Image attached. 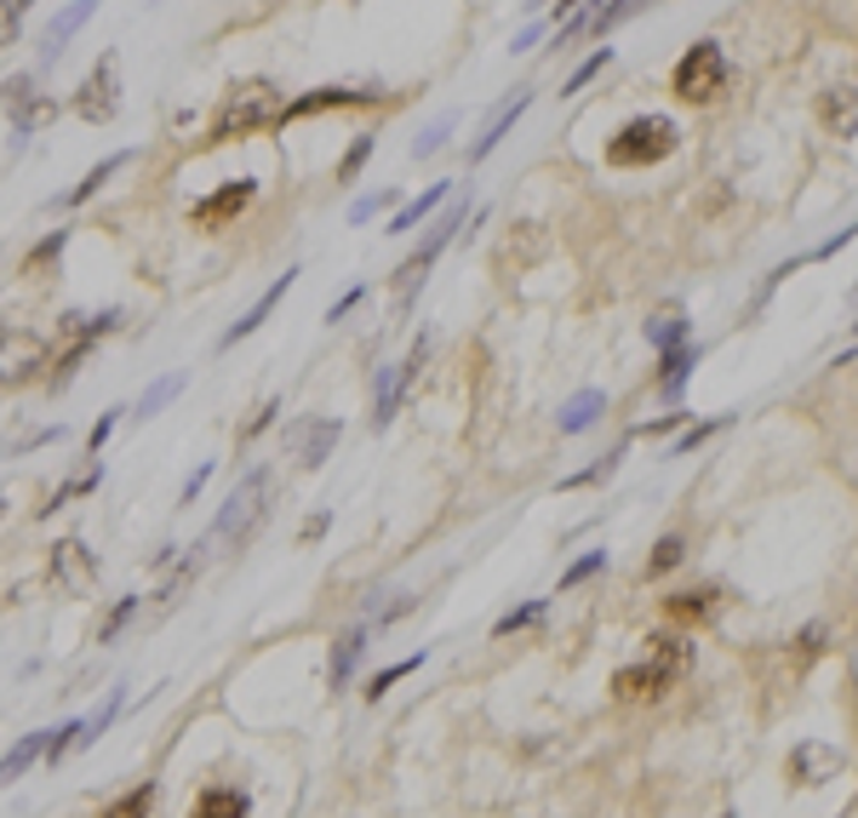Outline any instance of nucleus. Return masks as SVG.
<instances>
[{
  "label": "nucleus",
  "instance_id": "nucleus-1",
  "mask_svg": "<svg viewBox=\"0 0 858 818\" xmlns=\"http://www.w3.org/2000/svg\"><path fill=\"white\" fill-rule=\"evenodd\" d=\"M676 149H681V127L670 114H636V121H623L607 138V167L636 172V167H652V161H670Z\"/></svg>",
  "mask_w": 858,
  "mask_h": 818
},
{
  "label": "nucleus",
  "instance_id": "nucleus-2",
  "mask_svg": "<svg viewBox=\"0 0 858 818\" xmlns=\"http://www.w3.org/2000/svg\"><path fill=\"white\" fill-rule=\"evenodd\" d=\"M281 103H287V98L276 92V81H241V87H229L218 121H212V143L247 138V132H258V127H276V121H281Z\"/></svg>",
  "mask_w": 858,
  "mask_h": 818
},
{
  "label": "nucleus",
  "instance_id": "nucleus-3",
  "mask_svg": "<svg viewBox=\"0 0 858 818\" xmlns=\"http://www.w3.org/2000/svg\"><path fill=\"white\" fill-rule=\"evenodd\" d=\"M721 87H727V52L716 41L687 47L681 63L670 69V92L681 103H710V98H721Z\"/></svg>",
  "mask_w": 858,
  "mask_h": 818
},
{
  "label": "nucleus",
  "instance_id": "nucleus-4",
  "mask_svg": "<svg viewBox=\"0 0 858 818\" xmlns=\"http://www.w3.org/2000/svg\"><path fill=\"white\" fill-rule=\"evenodd\" d=\"M269 516V476L263 470H252L236 492H229V503L218 510V521H212V538L218 543H241V538H252V527Z\"/></svg>",
  "mask_w": 858,
  "mask_h": 818
},
{
  "label": "nucleus",
  "instance_id": "nucleus-5",
  "mask_svg": "<svg viewBox=\"0 0 858 818\" xmlns=\"http://www.w3.org/2000/svg\"><path fill=\"white\" fill-rule=\"evenodd\" d=\"M463 218H470V207H463V201H452V207H447V218H441L436 229H429V241H423V247H418V252H412V258L396 269V298H401V303H412V292L423 287V276H429V269H436V258L452 247V236L463 229Z\"/></svg>",
  "mask_w": 858,
  "mask_h": 818
},
{
  "label": "nucleus",
  "instance_id": "nucleus-6",
  "mask_svg": "<svg viewBox=\"0 0 858 818\" xmlns=\"http://www.w3.org/2000/svg\"><path fill=\"white\" fill-rule=\"evenodd\" d=\"M74 114L92 121V127H109L114 114H121V58L114 52H103L92 63V74L81 81V92H74Z\"/></svg>",
  "mask_w": 858,
  "mask_h": 818
},
{
  "label": "nucleus",
  "instance_id": "nucleus-7",
  "mask_svg": "<svg viewBox=\"0 0 858 818\" xmlns=\"http://www.w3.org/2000/svg\"><path fill=\"white\" fill-rule=\"evenodd\" d=\"M0 103H7L12 114V127L29 138V132H41L47 121H58V103L34 87V74H7V87H0Z\"/></svg>",
  "mask_w": 858,
  "mask_h": 818
},
{
  "label": "nucleus",
  "instance_id": "nucleus-8",
  "mask_svg": "<svg viewBox=\"0 0 858 818\" xmlns=\"http://www.w3.org/2000/svg\"><path fill=\"white\" fill-rule=\"evenodd\" d=\"M338 436H343L338 418H298V423H287V452L303 463V470H321V463L332 458V447H338Z\"/></svg>",
  "mask_w": 858,
  "mask_h": 818
},
{
  "label": "nucleus",
  "instance_id": "nucleus-9",
  "mask_svg": "<svg viewBox=\"0 0 858 818\" xmlns=\"http://www.w3.org/2000/svg\"><path fill=\"white\" fill-rule=\"evenodd\" d=\"M41 367H52L41 338L34 332H0V383H29V378H41Z\"/></svg>",
  "mask_w": 858,
  "mask_h": 818
},
{
  "label": "nucleus",
  "instance_id": "nucleus-10",
  "mask_svg": "<svg viewBox=\"0 0 858 818\" xmlns=\"http://www.w3.org/2000/svg\"><path fill=\"white\" fill-rule=\"evenodd\" d=\"M252 194H258V183L252 178H229L223 189H212L207 201H194V229H223L229 218H241L247 207H252Z\"/></svg>",
  "mask_w": 858,
  "mask_h": 818
},
{
  "label": "nucleus",
  "instance_id": "nucleus-11",
  "mask_svg": "<svg viewBox=\"0 0 858 818\" xmlns=\"http://www.w3.org/2000/svg\"><path fill=\"white\" fill-rule=\"evenodd\" d=\"M796 785H830V778H841L847 772V750H836V745H818V738H807V745H796L790 750V767H785Z\"/></svg>",
  "mask_w": 858,
  "mask_h": 818
},
{
  "label": "nucleus",
  "instance_id": "nucleus-12",
  "mask_svg": "<svg viewBox=\"0 0 858 818\" xmlns=\"http://www.w3.org/2000/svg\"><path fill=\"white\" fill-rule=\"evenodd\" d=\"M378 98H383V87H316V92H303V98L281 103V121H276V127H287V121H303V114H321V109L378 103Z\"/></svg>",
  "mask_w": 858,
  "mask_h": 818
},
{
  "label": "nucleus",
  "instance_id": "nucleus-13",
  "mask_svg": "<svg viewBox=\"0 0 858 818\" xmlns=\"http://www.w3.org/2000/svg\"><path fill=\"white\" fill-rule=\"evenodd\" d=\"M52 578L63 583L69 596H87L92 590V578H98V567H92V550L81 538H63L58 550H52Z\"/></svg>",
  "mask_w": 858,
  "mask_h": 818
},
{
  "label": "nucleus",
  "instance_id": "nucleus-14",
  "mask_svg": "<svg viewBox=\"0 0 858 818\" xmlns=\"http://www.w3.org/2000/svg\"><path fill=\"white\" fill-rule=\"evenodd\" d=\"M527 109H532V92H516V98H503V103H498V109L487 114V127H481V138L470 143V167H476V161H487V154H492V149H498L503 138H510V127L521 121V114H527Z\"/></svg>",
  "mask_w": 858,
  "mask_h": 818
},
{
  "label": "nucleus",
  "instance_id": "nucleus-15",
  "mask_svg": "<svg viewBox=\"0 0 858 818\" xmlns=\"http://www.w3.org/2000/svg\"><path fill=\"white\" fill-rule=\"evenodd\" d=\"M292 287H298V269H287V276H276V287H269V292H258V303L247 309V316H241L236 327L223 332V349H236L241 338H252V332H258V327L269 321V309H276V303H281V298H287Z\"/></svg>",
  "mask_w": 858,
  "mask_h": 818
},
{
  "label": "nucleus",
  "instance_id": "nucleus-16",
  "mask_svg": "<svg viewBox=\"0 0 858 818\" xmlns=\"http://www.w3.org/2000/svg\"><path fill=\"white\" fill-rule=\"evenodd\" d=\"M647 665H652L658 676H665V681L687 676V665H692V641H681V636H670V630L647 636Z\"/></svg>",
  "mask_w": 858,
  "mask_h": 818
},
{
  "label": "nucleus",
  "instance_id": "nucleus-17",
  "mask_svg": "<svg viewBox=\"0 0 858 818\" xmlns=\"http://www.w3.org/2000/svg\"><path fill=\"white\" fill-rule=\"evenodd\" d=\"M92 12H98V0H69V7L47 23V63H52V58L74 41V34H81V29L92 23Z\"/></svg>",
  "mask_w": 858,
  "mask_h": 818
},
{
  "label": "nucleus",
  "instance_id": "nucleus-18",
  "mask_svg": "<svg viewBox=\"0 0 858 818\" xmlns=\"http://www.w3.org/2000/svg\"><path fill=\"white\" fill-rule=\"evenodd\" d=\"M452 201V183H429L418 201H407V207H396V218H389V236H407V229H418L436 207H447Z\"/></svg>",
  "mask_w": 858,
  "mask_h": 818
},
{
  "label": "nucleus",
  "instance_id": "nucleus-19",
  "mask_svg": "<svg viewBox=\"0 0 858 818\" xmlns=\"http://www.w3.org/2000/svg\"><path fill=\"white\" fill-rule=\"evenodd\" d=\"M647 343H652V349H676V343H687V309H681V303L652 309V321H647Z\"/></svg>",
  "mask_w": 858,
  "mask_h": 818
},
{
  "label": "nucleus",
  "instance_id": "nucleus-20",
  "mask_svg": "<svg viewBox=\"0 0 858 818\" xmlns=\"http://www.w3.org/2000/svg\"><path fill=\"white\" fill-rule=\"evenodd\" d=\"M607 412V396L601 389H578V396L561 407V436H578V430H590V423Z\"/></svg>",
  "mask_w": 858,
  "mask_h": 818
},
{
  "label": "nucleus",
  "instance_id": "nucleus-21",
  "mask_svg": "<svg viewBox=\"0 0 858 818\" xmlns=\"http://www.w3.org/2000/svg\"><path fill=\"white\" fill-rule=\"evenodd\" d=\"M41 750H47V732H23L18 745L0 756V785H12V778H23L34 761H41Z\"/></svg>",
  "mask_w": 858,
  "mask_h": 818
},
{
  "label": "nucleus",
  "instance_id": "nucleus-22",
  "mask_svg": "<svg viewBox=\"0 0 858 818\" xmlns=\"http://www.w3.org/2000/svg\"><path fill=\"white\" fill-rule=\"evenodd\" d=\"M612 687H618V698H658V692H665L670 681L658 676L652 665H623V670L612 676Z\"/></svg>",
  "mask_w": 858,
  "mask_h": 818
},
{
  "label": "nucleus",
  "instance_id": "nucleus-23",
  "mask_svg": "<svg viewBox=\"0 0 858 818\" xmlns=\"http://www.w3.org/2000/svg\"><path fill=\"white\" fill-rule=\"evenodd\" d=\"M247 796L241 790H229V785H212L201 790V801H194V818H247Z\"/></svg>",
  "mask_w": 858,
  "mask_h": 818
},
{
  "label": "nucleus",
  "instance_id": "nucleus-24",
  "mask_svg": "<svg viewBox=\"0 0 858 818\" xmlns=\"http://www.w3.org/2000/svg\"><path fill=\"white\" fill-rule=\"evenodd\" d=\"M127 161H132V154H127V149H121V154H109V161H98V167H92V172H87L81 183H74V189L63 194V207H87V201H92V194H98V189H103V183H109L114 172H121Z\"/></svg>",
  "mask_w": 858,
  "mask_h": 818
},
{
  "label": "nucleus",
  "instance_id": "nucleus-25",
  "mask_svg": "<svg viewBox=\"0 0 858 818\" xmlns=\"http://www.w3.org/2000/svg\"><path fill=\"white\" fill-rule=\"evenodd\" d=\"M401 407V372L396 367H378V383H372V430H383L389 418Z\"/></svg>",
  "mask_w": 858,
  "mask_h": 818
},
{
  "label": "nucleus",
  "instance_id": "nucleus-26",
  "mask_svg": "<svg viewBox=\"0 0 858 818\" xmlns=\"http://www.w3.org/2000/svg\"><path fill=\"white\" fill-rule=\"evenodd\" d=\"M825 121L836 127V138H852V127H858V109H852V87H847V81L825 92Z\"/></svg>",
  "mask_w": 858,
  "mask_h": 818
},
{
  "label": "nucleus",
  "instance_id": "nucleus-27",
  "mask_svg": "<svg viewBox=\"0 0 858 818\" xmlns=\"http://www.w3.org/2000/svg\"><path fill=\"white\" fill-rule=\"evenodd\" d=\"M698 361V349L692 343H676V349H665V372H658V378H665V396L676 401L681 396V383H687V367Z\"/></svg>",
  "mask_w": 858,
  "mask_h": 818
},
{
  "label": "nucleus",
  "instance_id": "nucleus-28",
  "mask_svg": "<svg viewBox=\"0 0 858 818\" xmlns=\"http://www.w3.org/2000/svg\"><path fill=\"white\" fill-rule=\"evenodd\" d=\"M361 652H367V630H349V636L338 641V652H332V687L349 681V670L361 665Z\"/></svg>",
  "mask_w": 858,
  "mask_h": 818
},
{
  "label": "nucleus",
  "instance_id": "nucleus-29",
  "mask_svg": "<svg viewBox=\"0 0 858 818\" xmlns=\"http://www.w3.org/2000/svg\"><path fill=\"white\" fill-rule=\"evenodd\" d=\"M716 601H721V590H681V596H670V612H676V618H692V625H698V618L716 612Z\"/></svg>",
  "mask_w": 858,
  "mask_h": 818
},
{
  "label": "nucleus",
  "instance_id": "nucleus-30",
  "mask_svg": "<svg viewBox=\"0 0 858 818\" xmlns=\"http://www.w3.org/2000/svg\"><path fill=\"white\" fill-rule=\"evenodd\" d=\"M687 561V538H658V550L647 556V578H665Z\"/></svg>",
  "mask_w": 858,
  "mask_h": 818
},
{
  "label": "nucleus",
  "instance_id": "nucleus-31",
  "mask_svg": "<svg viewBox=\"0 0 858 818\" xmlns=\"http://www.w3.org/2000/svg\"><path fill=\"white\" fill-rule=\"evenodd\" d=\"M372 143H378L372 132H356V143H349V149H343V161H338V183H356V178H361V167H367Z\"/></svg>",
  "mask_w": 858,
  "mask_h": 818
},
{
  "label": "nucleus",
  "instance_id": "nucleus-32",
  "mask_svg": "<svg viewBox=\"0 0 858 818\" xmlns=\"http://www.w3.org/2000/svg\"><path fill=\"white\" fill-rule=\"evenodd\" d=\"M149 807H154V785H138V790H127L114 807H103V818H149Z\"/></svg>",
  "mask_w": 858,
  "mask_h": 818
},
{
  "label": "nucleus",
  "instance_id": "nucleus-33",
  "mask_svg": "<svg viewBox=\"0 0 858 818\" xmlns=\"http://www.w3.org/2000/svg\"><path fill=\"white\" fill-rule=\"evenodd\" d=\"M607 63H612V47H596L590 58H583V63L567 74V87H561V92H583V87H590V81H596V74H601Z\"/></svg>",
  "mask_w": 858,
  "mask_h": 818
},
{
  "label": "nucleus",
  "instance_id": "nucleus-34",
  "mask_svg": "<svg viewBox=\"0 0 858 818\" xmlns=\"http://www.w3.org/2000/svg\"><path fill=\"white\" fill-rule=\"evenodd\" d=\"M87 356H92V338H74V343H69V349H63V356H58V361H52V389H63V383H69V378H74V367H81V361H87Z\"/></svg>",
  "mask_w": 858,
  "mask_h": 818
},
{
  "label": "nucleus",
  "instance_id": "nucleus-35",
  "mask_svg": "<svg viewBox=\"0 0 858 818\" xmlns=\"http://www.w3.org/2000/svg\"><path fill=\"white\" fill-rule=\"evenodd\" d=\"M178 389H183V372H167L161 383H149V396L138 401V418H154V412H161V407L178 396Z\"/></svg>",
  "mask_w": 858,
  "mask_h": 818
},
{
  "label": "nucleus",
  "instance_id": "nucleus-36",
  "mask_svg": "<svg viewBox=\"0 0 858 818\" xmlns=\"http://www.w3.org/2000/svg\"><path fill=\"white\" fill-rule=\"evenodd\" d=\"M418 665H423V652H412V658H401V665H389V670H378V676H372V687H367V698H372V705H378V698H383L389 687H396L401 676H412Z\"/></svg>",
  "mask_w": 858,
  "mask_h": 818
},
{
  "label": "nucleus",
  "instance_id": "nucleus-37",
  "mask_svg": "<svg viewBox=\"0 0 858 818\" xmlns=\"http://www.w3.org/2000/svg\"><path fill=\"white\" fill-rule=\"evenodd\" d=\"M63 247H69V229H58V236H47L41 247H34V252L23 258V269H29V276H41V269H47L52 258H63Z\"/></svg>",
  "mask_w": 858,
  "mask_h": 818
},
{
  "label": "nucleus",
  "instance_id": "nucleus-38",
  "mask_svg": "<svg viewBox=\"0 0 858 818\" xmlns=\"http://www.w3.org/2000/svg\"><path fill=\"white\" fill-rule=\"evenodd\" d=\"M601 567H607V550H590V556H578V561L561 572V590H578V583H583V578H596Z\"/></svg>",
  "mask_w": 858,
  "mask_h": 818
},
{
  "label": "nucleus",
  "instance_id": "nucleus-39",
  "mask_svg": "<svg viewBox=\"0 0 858 818\" xmlns=\"http://www.w3.org/2000/svg\"><path fill=\"white\" fill-rule=\"evenodd\" d=\"M23 18H29V0H0V47H12V41H18Z\"/></svg>",
  "mask_w": 858,
  "mask_h": 818
},
{
  "label": "nucleus",
  "instance_id": "nucleus-40",
  "mask_svg": "<svg viewBox=\"0 0 858 818\" xmlns=\"http://www.w3.org/2000/svg\"><path fill=\"white\" fill-rule=\"evenodd\" d=\"M389 207H396V194H389V189H372V194H361V201L349 207V223H372V218L389 212Z\"/></svg>",
  "mask_w": 858,
  "mask_h": 818
},
{
  "label": "nucleus",
  "instance_id": "nucleus-41",
  "mask_svg": "<svg viewBox=\"0 0 858 818\" xmlns=\"http://www.w3.org/2000/svg\"><path fill=\"white\" fill-rule=\"evenodd\" d=\"M538 618H543V601H527V607H516V612H503L492 636H516V630H532Z\"/></svg>",
  "mask_w": 858,
  "mask_h": 818
},
{
  "label": "nucleus",
  "instance_id": "nucleus-42",
  "mask_svg": "<svg viewBox=\"0 0 858 818\" xmlns=\"http://www.w3.org/2000/svg\"><path fill=\"white\" fill-rule=\"evenodd\" d=\"M447 138H452V114H441V121L429 127V132H418V138H412V161H423V154H436Z\"/></svg>",
  "mask_w": 858,
  "mask_h": 818
},
{
  "label": "nucleus",
  "instance_id": "nucleus-43",
  "mask_svg": "<svg viewBox=\"0 0 858 818\" xmlns=\"http://www.w3.org/2000/svg\"><path fill=\"white\" fill-rule=\"evenodd\" d=\"M74 738H81V721H63V727H58V732L47 738V750H41V756H47V761L58 767V761H63V756L74 750Z\"/></svg>",
  "mask_w": 858,
  "mask_h": 818
},
{
  "label": "nucleus",
  "instance_id": "nucleus-44",
  "mask_svg": "<svg viewBox=\"0 0 858 818\" xmlns=\"http://www.w3.org/2000/svg\"><path fill=\"white\" fill-rule=\"evenodd\" d=\"M132 612H138V596H121V607H114L109 618H103V630H98V641H114L127 625H132Z\"/></svg>",
  "mask_w": 858,
  "mask_h": 818
},
{
  "label": "nucleus",
  "instance_id": "nucleus-45",
  "mask_svg": "<svg viewBox=\"0 0 858 818\" xmlns=\"http://www.w3.org/2000/svg\"><path fill=\"white\" fill-rule=\"evenodd\" d=\"M721 423H727V418H710V423H692V430H681V436H676V447H670V452H676V458H681V452H692L698 441H710V436L721 430Z\"/></svg>",
  "mask_w": 858,
  "mask_h": 818
},
{
  "label": "nucleus",
  "instance_id": "nucleus-46",
  "mask_svg": "<svg viewBox=\"0 0 858 818\" xmlns=\"http://www.w3.org/2000/svg\"><path fill=\"white\" fill-rule=\"evenodd\" d=\"M276 412H281V401H263V407H258V418L241 430V441H258V436L269 430V423H276Z\"/></svg>",
  "mask_w": 858,
  "mask_h": 818
},
{
  "label": "nucleus",
  "instance_id": "nucleus-47",
  "mask_svg": "<svg viewBox=\"0 0 858 818\" xmlns=\"http://www.w3.org/2000/svg\"><path fill=\"white\" fill-rule=\"evenodd\" d=\"M612 470H618V452H612V458H601V463H590V470L567 476V487H590V481H601V476H612Z\"/></svg>",
  "mask_w": 858,
  "mask_h": 818
},
{
  "label": "nucleus",
  "instance_id": "nucleus-48",
  "mask_svg": "<svg viewBox=\"0 0 858 818\" xmlns=\"http://www.w3.org/2000/svg\"><path fill=\"white\" fill-rule=\"evenodd\" d=\"M114 423H121V412H103V418L92 423V436H87V452H103V441L114 436Z\"/></svg>",
  "mask_w": 858,
  "mask_h": 818
},
{
  "label": "nucleus",
  "instance_id": "nucleus-49",
  "mask_svg": "<svg viewBox=\"0 0 858 818\" xmlns=\"http://www.w3.org/2000/svg\"><path fill=\"white\" fill-rule=\"evenodd\" d=\"M681 418L687 412H665V418H652V423H641L636 436H670V430H681Z\"/></svg>",
  "mask_w": 858,
  "mask_h": 818
},
{
  "label": "nucleus",
  "instance_id": "nucleus-50",
  "mask_svg": "<svg viewBox=\"0 0 858 818\" xmlns=\"http://www.w3.org/2000/svg\"><path fill=\"white\" fill-rule=\"evenodd\" d=\"M212 481V463H194V476L183 481V503H194V498H201V487Z\"/></svg>",
  "mask_w": 858,
  "mask_h": 818
},
{
  "label": "nucleus",
  "instance_id": "nucleus-51",
  "mask_svg": "<svg viewBox=\"0 0 858 818\" xmlns=\"http://www.w3.org/2000/svg\"><path fill=\"white\" fill-rule=\"evenodd\" d=\"M361 298H367V287H349V292H343V298H338V303L327 309V321H343V316H349V309H356Z\"/></svg>",
  "mask_w": 858,
  "mask_h": 818
},
{
  "label": "nucleus",
  "instance_id": "nucleus-52",
  "mask_svg": "<svg viewBox=\"0 0 858 818\" xmlns=\"http://www.w3.org/2000/svg\"><path fill=\"white\" fill-rule=\"evenodd\" d=\"M327 527H332V516H327V510H321V516H309V521H303V543H316Z\"/></svg>",
  "mask_w": 858,
  "mask_h": 818
},
{
  "label": "nucleus",
  "instance_id": "nucleus-53",
  "mask_svg": "<svg viewBox=\"0 0 858 818\" xmlns=\"http://www.w3.org/2000/svg\"><path fill=\"white\" fill-rule=\"evenodd\" d=\"M538 34H543V23H527V29L516 34V47H510V52H532V47H538Z\"/></svg>",
  "mask_w": 858,
  "mask_h": 818
},
{
  "label": "nucleus",
  "instance_id": "nucleus-54",
  "mask_svg": "<svg viewBox=\"0 0 858 818\" xmlns=\"http://www.w3.org/2000/svg\"><path fill=\"white\" fill-rule=\"evenodd\" d=\"M583 7V0H561V12H578Z\"/></svg>",
  "mask_w": 858,
  "mask_h": 818
},
{
  "label": "nucleus",
  "instance_id": "nucleus-55",
  "mask_svg": "<svg viewBox=\"0 0 858 818\" xmlns=\"http://www.w3.org/2000/svg\"><path fill=\"white\" fill-rule=\"evenodd\" d=\"M527 7H543V0H527Z\"/></svg>",
  "mask_w": 858,
  "mask_h": 818
},
{
  "label": "nucleus",
  "instance_id": "nucleus-56",
  "mask_svg": "<svg viewBox=\"0 0 858 818\" xmlns=\"http://www.w3.org/2000/svg\"><path fill=\"white\" fill-rule=\"evenodd\" d=\"M721 818H732V812H721Z\"/></svg>",
  "mask_w": 858,
  "mask_h": 818
},
{
  "label": "nucleus",
  "instance_id": "nucleus-57",
  "mask_svg": "<svg viewBox=\"0 0 858 818\" xmlns=\"http://www.w3.org/2000/svg\"><path fill=\"white\" fill-rule=\"evenodd\" d=\"M0 510H7V503H0Z\"/></svg>",
  "mask_w": 858,
  "mask_h": 818
}]
</instances>
